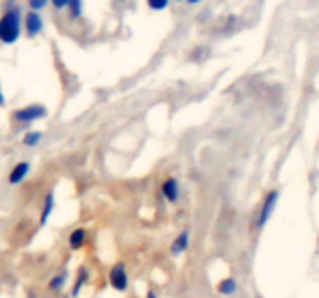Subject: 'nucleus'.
Here are the masks:
<instances>
[{
    "instance_id": "1",
    "label": "nucleus",
    "mask_w": 319,
    "mask_h": 298,
    "mask_svg": "<svg viewBox=\"0 0 319 298\" xmlns=\"http://www.w3.org/2000/svg\"><path fill=\"white\" fill-rule=\"evenodd\" d=\"M22 34V10L19 7H10L0 16V42L13 45Z\"/></svg>"
},
{
    "instance_id": "2",
    "label": "nucleus",
    "mask_w": 319,
    "mask_h": 298,
    "mask_svg": "<svg viewBox=\"0 0 319 298\" xmlns=\"http://www.w3.org/2000/svg\"><path fill=\"white\" fill-rule=\"evenodd\" d=\"M47 115H49V109L44 104L34 103V104H28L25 107L14 109L13 113H11V118H13L16 123L30 125L33 122L42 120V118H45Z\"/></svg>"
},
{
    "instance_id": "3",
    "label": "nucleus",
    "mask_w": 319,
    "mask_h": 298,
    "mask_svg": "<svg viewBox=\"0 0 319 298\" xmlns=\"http://www.w3.org/2000/svg\"><path fill=\"white\" fill-rule=\"evenodd\" d=\"M277 199H279V191L277 190H271L266 196H265V201L262 204V208L260 211H258V216H257V227L258 228H263L266 225V222L269 221V217L276 208V204H277Z\"/></svg>"
},
{
    "instance_id": "4",
    "label": "nucleus",
    "mask_w": 319,
    "mask_h": 298,
    "mask_svg": "<svg viewBox=\"0 0 319 298\" xmlns=\"http://www.w3.org/2000/svg\"><path fill=\"white\" fill-rule=\"evenodd\" d=\"M109 283L118 292H125L128 289L129 278H128L126 267H125L123 263H115L111 267V270H109Z\"/></svg>"
},
{
    "instance_id": "5",
    "label": "nucleus",
    "mask_w": 319,
    "mask_h": 298,
    "mask_svg": "<svg viewBox=\"0 0 319 298\" xmlns=\"http://www.w3.org/2000/svg\"><path fill=\"white\" fill-rule=\"evenodd\" d=\"M24 28H25V34H27L28 39L37 37L44 30V19H42V16L39 13H36V11L28 10L25 13V16H24Z\"/></svg>"
},
{
    "instance_id": "6",
    "label": "nucleus",
    "mask_w": 319,
    "mask_h": 298,
    "mask_svg": "<svg viewBox=\"0 0 319 298\" xmlns=\"http://www.w3.org/2000/svg\"><path fill=\"white\" fill-rule=\"evenodd\" d=\"M30 169H31V163L27 162V160L16 163L13 166V169L10 171V174H8V184L13 185V187L14 185H19L28 175Z\"/></svg>"
},
{
    "instance_id": "7",
    "label": "nucleus",
    "mask_w": 319,
    "mask_h": 298,
    "mask_svg": "<svg viewBox=\"0 0 319 298\" xmlns=\"http://www.w3.org/2000/svg\"><path fill=\"white\" fill-rule=\"evenodd\" d=\"M189 246H190V231L184 230L174 237V241L170 246V253L173 256H179L189 249Z\"/></svg>"
},
{
    "instance_id": "8",
    "label": "nucleus",
    "mask_w": 319,
    "mask_h": 298,
    "mask_svg": "<svg viewBox=\"0 0 319 298\" xmlns=\"http://www.w3.org/2000/svg\"><path fill=\"white\" fill-rule=\"evenodd\" d=\"M162 194L168 202H176L179 199V182L174 177H168L162 184Z\"/></svg>"
},
{
    "instance_id": "9",
    "label": "nucleus",
    "mask_w": 319,
    "mask_h": 298,
    "mask_svg": "<svg viewBox=\"0 0 319 298\" xmlns=\"http://www.w3.org/2000/svg\"><path fill=\"white\" fill-rule=\"evenodd\" d=\"M86 237H87V231L81 227L75 228L70 234H69V247L72 250H79L83 247V244L86 243Z\"/></svg>"
},
{
    "instance_id": "10",
    "label": "nucleus",
    "mask_w": 319,
    "mask_h": 298,
    "mask_svg": "<svg viewBox=\"0 0 319 298\" xmlns=\"http://www.w3.org/2000/svg\"><path fill=\"white\" fill-rule=\"evenodd\" d=\"M238 286H237V281L234 280L232 276H227V278H223V280L216 284V290L220 292L221 295L224 296H231L237 292Z\"/></svg>"
},
{
    "instance_id": "11",
    "label": "nucleus",
    "mask_w": 319,
    "mask_h": 298,
    "mask_svg": "<svg viewBox=\"0 0 319 298\" xmlns=\"http://www.w3.org/2000/svg\"><path fill=\"white\" fill-rule=\"evenodd\" d=\"M53 208H55V196H53V193H49L44 197V207H42V211H41V219H39V224L41 225L47 224Z\"/></svg>"
},
{
    "instance_id": "12",
    "label": "nucleus",
    "mask_w": 319,
    "mask_h": 298,
    "mask_svg": "<svg viewBox=\"0 0 319 298\" xmlns=\"http://www.w3.org/2000/svg\"><path fill=\"white\" fill-rule=\"evenodd\" d=\"M69 17L70 21H78V19H81L84 14V5L81 0H73V2H69Z\"/></svg>"
},
{
    "instance_id": "13",
    "label": "nucleus",
    "mask_w": 319,
    "mask_h": 298,
    "mask_svg": "<svg viewBox=\"0 0 319 298\" xmlns=\"http://www.w3.org/2000/svg\"><path fill=\"white\" fill-rule=\"evenodd\" d=\"M42 132L41 131H30L24 135L22 138V145L27 146V148H34L39 142L42 140Z\"/></svg>"
},
{
    "instance_id": "14",
    "label": "nucleus",
    "mask_w": 319,
    "mask_h": 298,
    "mask_svg": "<svg viewBox=\"0 0 319 298\" xmlns=\"http://www.w3.org/2000/svg\"><path fill=\"white\" fill-rule=\"evenodd\" d=\"M87 280H89L87 270L86 269H81V270H79V273H78V276H76V281L73 284V289H72V295L73 296H78L79 295V292H81V289H83V286L86 284Z\"/></svg>"
},
{
    "instance_id": "15",
    "label": "nucleus",
    "mask_w": 319,
    "mask_h": 298,
    "mask_svg": "<svg viewBox=\"0 0 319 298\" xmlns=\"http://www.w3.org/2000/svg\"><path fill=\"white\" fill-rule=\"evenodd\" d=\"M66 280H67V272H61V273H58L55 275L50 283H49V289L50 290H59V289H63L64 284H66Z\"/></svg>"
},
{
    "instance_id": "16",
    "label": "nucleus",
    "mask_w": 319,
    "mask_h": 298,
    "mask_svg": "<svg viewBox=\"0 0 319 298\" xmlns=\"http://www.w3.org/2000/svg\"><path fill=\"white\" fill-rule=\"evenodd\" d=\"M147 5L151 11H164L170 7V2H167V0H150Z\"/></svg>"
},
{
    "instance_id": "17",
    "label": "nucleus",
    "mask_w": 319,
    "mask_h": 298,
    "mask_svg": "<svg viewBox=\"0 0 319 298\" xmlns=\"http://www.w3.org/2000/svg\"><path fill=\"white\" fill-rule=\"evenodd\" d=\"M47 5H49L47 0H30V2H28L30 10L31 11H36V13H39V11L44 10V8H47Z\"/></svg>"
},
{
    "instance_id": "18",
    "label": "nucleus",
    "mask_w": 319,
    "mask_h": 298,
    "mask_svg": "<svg viewBox=\"0 0 319 298\" xmlns=\"http://www.w3.org/2000/svg\"><path fill=\"white\" fill-rule=\"evenodd\" d=\"M52 5H53L56 10H64V8L69 7V2H67V0H63V2H59V0H53Z\"/></svg>"
},
{
    "instance_id": "19",
    "label": "nucleus",
    "mask_w": 319,
    "mask_h": 298,
    "mask_svg": "<svg viewBox=\"0 0 319 298\" xmlns=\"http://www.w3.org/2000/svg\"><path fill=\"white\" fill-rule=\"evenodd\" d=\"M145 298H159V295H157V292L154 290V289H150L148 292H147V296Z\"/></svg>"
},
{
    "instance_id": "20",
    "label": "nucleus",
    "mask_w": 319,
    "mask_h": 298,
    "mask_svg": "<svg viewBox=\"0 0 319 298\" xmlns=\"http://www.w3.org/2000/svg\"><path fill=\"white\" fill-rule=\"evenodd\" d=\"M5 103H7V99H5V95H4L2 89H0V107H4V106H5Z\"/></svg>"
}]
</instances>
